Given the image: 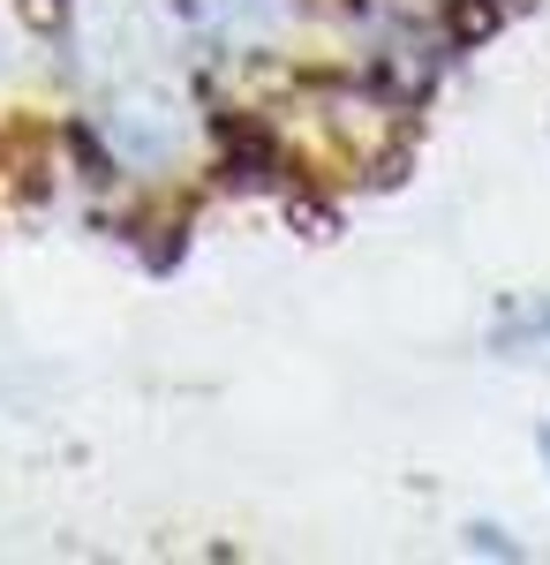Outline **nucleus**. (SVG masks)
Segmentation results:
<instances>
[{"label":"nucleus","instance_id":"f257e3e1","mask_svg":"<svg viewBox=\"0 0 550 565\" xmlns=\"http://www.w3.org/2000/svg\"><path fill=\"white\" fill-rule=\"evenodd\" d=\"M498 348L550 362V302H543V309H528V317H512V324H498Z\"/></svg>","mask_w":550,"mask_h":565},{"label":"nucleus","instance_id":"f03ea898","mask_svg":"<svg viewBox=\"0 0 550 565\" xmlns=\"http://www.w3.org/2000/svg\"><path fill=\"white\" fill-rule=\"evenodd\" d=\"M543 460H550V430H543Z\"/></svg>","mask_w":550,"mask_h":565}]
</instances>
